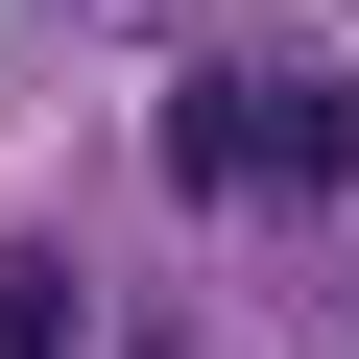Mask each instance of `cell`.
<instances>
[{
    "instance_id": "3",
    "label": "cell",
    "mask_w": 359,
    "mask_h": 359,
    "mask_svg": "<svg viewBox=\"0 0 359 359\" xmlns=\"http://www.w3.org/2000/svg\"><path fill=\"white\" fill-rule=\"evenodd\" d=\"M96 335V287H72V240H0V359H72Z\"/></svg>"
},
{
    "instance_id": "2",
    "label": "cell",
    "mask_w": 359,
    "mask_h": 359,
    "mask_svg": "<svg viewBox=\"0 0 359 359\" xmlns=\"http://www.w3.org/2000/svg\"><path fill=\"white\" fill-rule=\"evenodd\" d=\"M264 192H359V72H264Z\"/></svg>"
},
{
    "instance_id": "1",
    "label": "cell",
    "mask_w": 359,
    "mask_h": 359,
    "mask_svg": "<svg viewBox=\"0 0 359 359\" xmlns=\"http://www.w3.org/2000/svg\"><path fill=\"white\" fill-rule=\"evenodd\" d=\"M168 192H264V72H168Z\"/></svg>"
}]
</instances>
